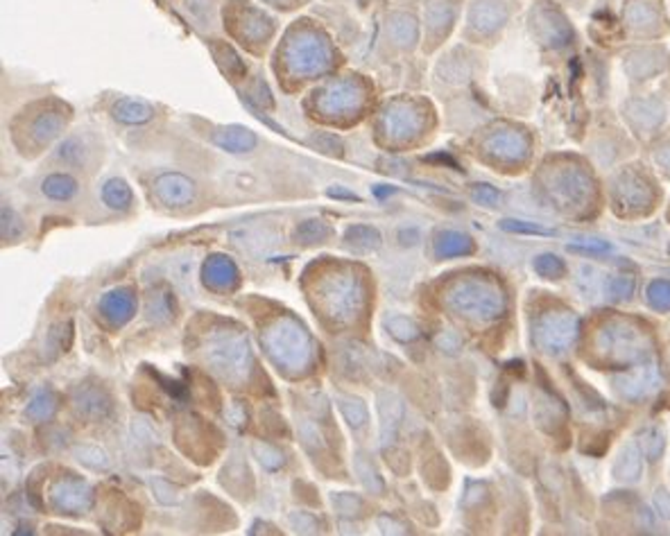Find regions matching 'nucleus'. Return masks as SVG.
<instances>
[{
  "instance_id": "c9c22d12",
  "label": "nucleus",
  "mask_w": 670,
  "mask_h": 536,
  "mask_svg": "<svg viewBox=\"0 0 670 536\" xmlns=\"http://www.w3.org/2000/svg\"><path fill=\"white\" fill-rule=\"evenodd\" d=\"M655 159H657L659 168H662L664 172H668V175H670V143L664 145V148H659L657 157H655Z\"/></svg>"
},
{
  "instance_id": "412c9836",
  "label": "nucleus",
  "mask_w": 670,
  "mask_h": 536,
  "mask_svg": "<svg viewBox=\"0 0 670 536\" xmlns=\"http://www.w3.org/2000/svg\"><path fill=\"white\" fill-rule=\"evenodd\" d=\"M657 21V12H655L650 0H634L627 7V26L636 27V30H650Z\"/></svg>"
},
{
  "instance_id": "f03ea898",
  "label": "nucleus",
  "mask_w": 670,
  "mask_h": 536,
  "mask_svg": "<svg viewBox=\"0 0 670 536\" xmlns=\"http://www.w3.org/2000/svg\"><path fill=\"white\" fill-rule=\"evenodd\" d=\"M448 304L458 313L469 314V317L491 319L503 313L505 297L490 281L465 279L453 285L451 293H448Z\"/></svg>"
},
{
  "instance_id": "a211bd4d",
  "label": "nucleus",
  "mask_w": 670,
  "mask_h": 536,
  "mask_svg": "<svg viewBox=\"0 0 670 536\" xmlns=\"http://www.w3.org/2000/svg\"><path fill=\"white\" fill-rule=\"evenodd\" d=\"M571 36V27L566 26L564 18L555 12L541 14V39H546V44L560 46L566 44V39Z\"/></svg>"
},
{
  "instance_id": "20e7f679",
  "label": "nucleus",
  "mask_w": 670,
  "mask_h": 536,
  "mask_svg": "<svg viewBox=\"0 0 670 536\" xmlns=\"http://www.w3.org/2000/svg\"><path fill=\"white\" fill-rule=\"evenodd\" d=\"M552 197L557 201H571V206L582 204L593 192V183L582 168H560L552 175L551 183Z\"/></svg>"
},
{
  "instance_id": "5701e85b",
  "label": "nucleus",
  "mask_w": 670,
  "mask_h": 536,
  "mask_svg": "<svg viewBox=\"0 0 670 536\" xmlns=\"http://www.w3.org/2000/svg\"><path fill=\"white\" fill-rule=\"evenodd\" d=\"M456 16V7L451 0H433L428 5V27L430 30H442L448 27V23Z\"/></svg>"
},
{
  "instance_id": "e433bc0d",
  "label": "nucleus",
  "mask_w": 670,
  "mask_h": 536,
  "mask_svg": "<svg viewBox=\"0 0 670 536\" xmlns=\"http://www.w3.org/2000/svg\"><path fill=\"white\" fill-rule=\"evenodd\" d=\"M329 197H337V200H354L358 201L360 197L354 195V192H346V191H340V188H331L329 191Z\"/></svg>"
},
{
  "instance_id": "c85d7f7f",
  "label": "nucleus",
  "mask_w": 670,
  "mask_h": 536,
  "mask_svg": "<svg viewBox=\"0 0 670 536\" xmlns=\"http://www.w3.org/2000/svg\"><path fill=\"white\" fill-rule=\"evenodd\" d=\"M500 229L510 233H528V236H552V229H543L537 227V224L531 222H521V220H503L500 222Z\"/></svg>"
},
{
  "instance_id": "b1692460",
  "label": "nucleus",
  "mask_w": 670,
  "mask_h": 536,
  "mask_svg": "<svg viewBox=\"0 0 670 536\" xmlns=\"http://www.w3.org/2000/svg\"><path fill=\"white\" fill-rule=\"evenodd\" d=\"M346 240H349V244H354L356 249H376L378 244H381V233L376 232L374 227H363V224H358V227H351L349 232H346Z\"/></svg>"
},
{
  "instance_id": "6e6552de",
  "label": "nucleus",
  "mask_w": 670,
  "mask_h": 536,
  "mask_svg": "<svg viewBox=\"0 0 670 536\" xmlns=\"http://www.w3.org/2000/svg\"><path fill=\"white\" fill-rule=\"evenodd\" d=\"M505 0H476L469 12V23L478 32H496L508 21L510 12Z\"/></svg>"
},
{
  "instance_id": "7ed1b4c3",
  "label": "nucleus",
  "mask_w": 670,
  "mask_h": 536,
  "mask_svg": "<svg viewBox=\"0 0 670 536\" xmlns=\"http://www.w3.org/2000/svg\"><path fill=\"white\" fill-rule=\"evenodd\" d=\"M578 317L569 310H552L539 317L535 324V342L541 351L548 354H560L566 351L578 337Z\"/></svg>"
},
{
  "instance_id": "2eb2a0df",
  "label": "nucleus",
  "mask_w": 670,
  "mask_h": 536,
  "mask_svg": "<svg viewBox=\"0 0 670 536\" xmlns=\"http://www.w3.org/2000/svg\"><path fill=\"white\" fill-rule=\"evenodd\" d=\"M293 57H302L297 59V66L302 70H315L326 64V48L317 39H302L299 44H294Z\"/></svg>"
},
{
  "instance_id": "393cba45",
  "label": "nucleus",
  "mask_w": 670,
  "mask_h": 536,
  "mask_svg": "<svg viewBox=\"0 0 670 536\" xmlns=\"http://www.w3.org/2000/svg\"><path fill=\"white\" fill-rule=\"evenodd\" d=\"M648 301L653 308L670 310V281H653L648 285Z\"/></svg>"
},
{
  "instance_id": "ddd939ff",
  "label": "nucleus",
  "mask_w": 670,
  "mask_h": 536,
  "mask_svg": "<svg viewBox=\"0 0 670 536\" xmlns=\"http://www.w3.org/2000/svg\"><path fill=\"white\" fill-rule=\"evenodd\" d=\"M644 473V459H641L639 446L627 444L618 450V458L613 462V476L623 482H636Z\"/></svg>"
},
{
  "instance_id": "6ab92c4d",
  "label": "nucleus",
  "mask_w": 670,
  "mask_h": 536,
  "mask_svg": "<svg viewBox=\"0 0 670 536\" xmlns=\"http://www.w3.org/2000/svg\"><path fill=\"white\" fill-rule=\"evenodd\" d=\"M41 191H44V195L50 197V200L68 201L70 197H75V192H77V181H75L70 175H62V172H57V175L46 177Z\"/></svg>"
},
{
  "instance_id": "1a4fd4ad",
  "label": "nucleus",
  "mask_w": 670,
  "mask_h": 536,
  "mask_svg": "<svg viewBox=\"0 0 670 536\" xmlns=\"http://www.w3.org/2000/svg\"><path fill=\"white\" fill-rule=\"evenodd\" d=\"M613 195L618 197L621 206L639 209V206H648L653 192H650V183L639 172H623L613 183Z\"/></svg>"
},
{
  "instance_id": "473e14b6",
  "label": "nucleus",
  "mask_w": 670,
  "mask_h": 536,
  "mask_svg": "<svg viewBox=\"0 0 670 536\" xmlns=\"http://www.w3.org/2000/svg\"><path fill=\"white\" fill-rule=\"evenodd\" d=\"M21 232H23L21 220L16 218V213H14L12 209L3 206V238L5 240H14V238L21 236Z\"/></svg>"
},
{
  "instance_id": "0eeeda50",
  "label": "nucleus",
  "mask_w": 670,
  "mask_h": 536,
  "mask_svg": "<svg viewBox=\"0 0 670 536\" xmlns=\"http://www.w3.org/2000/svg\"><path fill=\"white\" fill-rule=\"evenodd\" d=\"M528 139L521 131L503 129L496 131L491 139H487V152L494 154L500 161H523L528 157Z\"/></svg>"
},
{
  "instance_id": "cd10ccee",
  "label": "nucleus",
  "mask_w": 670,
  "mask_h": 536,
  "mask_svg": "<svg viewBox=\"0 0 670 536\" xmlns=\"http://www.w3.org/2000/svg\"><path fill=\"white\" fill-rule=\"evenodd\" d=\"M59 127H62V119H59V116L46 114L35 122V136L41 140V143H44V140L48 143L53 136H57Z\"/></svg>"
},
{
  "instance_id": "4468645a",
  "label": "nucleus",
  "mask_w": 670,
  "mask_h": 536,
  "mask_svg": "<svg viewBox=\"0 0 670 536\" xmlns=\"http://www.w3.org/2000/svg\"><path fill=\"white\" fill-rule=\"evenodd\" d=\"M111 116H114L119 122H125V125H143L154 116V109L149 105L140 100H132V98H125V100H119L111 109Z\"/></svg>"
},
{
  "instance_id": "9d476101",
  "label": "nucleus",
  "mask_w": 670,
  "mask_h": 536,
  "mask_svg": "<svg viewBox=\"0 0 670 536\" xmlns=\"http://www.w3.org/2000/svg\"><path fill=\"white\" fill-rule=\"evenodd\" d=\"M213 143L218 145L220 149L224 152H232V154H242V152H250V149L256 148L259 139L252 129L241 125H229L222 127L213 134Z\"/></svg>"
},
{
  "instance_id": "bb28decb",
  "label": "nucleus",
  "mask_w": 670,
  "mask_h": 536,
  "mask_svg": "<svg viewBox=\"0 0 670 536\" xmlns=\"http://www.w3.org/2000/svg\"><path fill=\"white\" fill-rule=\"evenodd\" d=\"M535 270L546 279H560L564 274V263L557 256H552V253H543L535 261Z\"/></svg>"
},
{
  "instance_id": "a878e982",
  "label": "nucleus",
  "mask_w": 670,
  "mask_h": 536,
  "mask_svg": "<svg viewBox=\"0 0 670 536\" xmlns=\"http://www.w3.org/2000/svg\"><path fill=\"white\" fill-rule=\"evenodd\" d=\"M392 32H395V36L401 41V44H412L417 36V27H415V21H412V16L397 14V16L392 18Z\"/></svg>"
},
{
  "instance_id": "7c9ffc66",
  "label": "nucleus",
  "mask_w": 670,
  "mask_h": 536,
  "mask_svg": "<svg viewBox=\"0 0 670 536\" xmlns=\"http://www.w3.org/2000/svg\"><path fill=\"white\" fill-rule=\"evenodd\" d=\"M390 331H392V335H395L397 340H401V342H410V340H415V337H417V326L410 322V319H406V317L392 319Z\"/></svg>"
},
{
  "instance_id": "39448f33",
  "label": "nucleus",
  "mask_w": 670,
  "mask_h": 536,
  "mask_svg": "<svg viewBox=\"0 0 670 536\" xmlns=\"http://www.w3.org/2000/svg\"><path fill=\"white\" fill-rule=\"evenodd\" d=\"M657 383H659L657 366H655V365H641V362H639V365H634V369H632V371L618 376V378L613 380V387L618 389V394H621V397L636 401V398L650 397V394L657 389Z\"/></svg>"
},
{
  "instance_id": "72a5a7b5",
  "label": "nucleus",
  "mask_w": 670,
  "mask_h": 536,
  "mask_svg": "<svg viewBox=\"0 0 670 536\" xmlns=\"http://www.w3.org/2000/svg\"><path fill=\"white\" fill-rule=\"evenodd\" d=\"M655 507H657L659 514L670 519V493L664 491V489H659V491L655 493Z\"/></svg>"
},
{
  "instance_id": "aec40b11",
  "label": "nucleus",
  "mask_w": 670,
  "mask_h": 536,
  "mask_svg": "<svg viewBox=\"0 0 670 536\" xmlns=\"http://www.w3.org/2000/svg\"><path fill=\"white\" fill-rule=\"evenodd\" d=\"M102 200H105L109 209L125 211L132 204V191H129V186L123 179H109L105 188H102Z\"/></svg>"
},
{
  "instance_id": "9b49d317",
  "label": "nucleus",
  "mask_w": 670,
  "mask_h": 536,
  "mask_svg": "<svg viewBox=\"0 0 670 536\" xmlns=\"http://www.w3.org/2000/svg\"><path fill=\"white\" fill-rule=\"evenodd\" d=\"M625 66L627 73L632 75V79H650L653 75L662 73V70L666 68V57H664L662 50L641 48L627 57Z\"/></svg>"
},
{
  "instance_id": "f704fd0d",
  "label": "nucleus",
  "mask_w": 670,
  "mask_h": 536,
  "mask_svg": "<svg viewBox=\"0 0 670 536\" xmlns=\"http://www.w3.org/2000/svg\"><path fill=\"white\" fill-rule=\"evenodd\" d=\"M609 249H612V247H609L607 242H580V244H571V252H582V253H587V252H593V253H596V252H609Z\"/></svg>"
},
{
  "instance_id": "dca6fc26",
  "label": "nucleus",
  "mask_w": 670,
  "mask_h": 536,
  "mask_svg": "<svg viewBox=\"0 0 670 536\" xmlns=\"http://www.w3.org/2000/svg\"><path fill=\"white\" fill-rule=\"evenodd\" d=\"M471 252H473V242L469 236H465V233L444 232V233H439L438 240H435V253L442 258L465 256V253H471Z\"/></svg>"
},
{
  "instance_id": "f8f14e48",
  "label": "nucleus",
  "mask_w": 670,
  "mask_h": 536,
  "mask_svg": "<svg viewBox=\"0 0 670 536\" xmlns=\"http://www.w3.org/2000/svg\"><path fill=\"white\" fill-rule=\"evenodd\" d=\"M627 116H630L632 125H636L639 129L648 131V129H655V127L662 125L666 111H664V105L659 100H655V98H645V100L632 102L630 109H627Z\"/></svg>"
},
{
  "instance_id": "f257e3e1",
  "label": "nucleus",
  "mask_w": 670,
  "mask_h": 536,
  "mask_svg": "<svg viewBox=\"0 0 670 536\" xmlns=\"http://www.w3.org/2000/svg\"><path fill=\"white\" fill-rule=\"evenodd\" d=\"M596 349L603 360L616 366H634L648 360L655 342L641 326L630 319H609L596 335Z\"/></svg>"
},
{
  "instance_id": "f3484780",
  "label": "nucleus",
  "mask_w": 670,
  "mask_h": 536,
  "mask_svg": "<svg viewBox=\"0 0 670 536\" xmlns=\"http://www.w3.org/2000/svg\"><path fill=\"white\" fill-rule=\"evenodd\" d=\"M419 127V116L415 109H407V107H395L392 111H387V129L392 131L399 139L415 134V129Z\"/></svg>"
},
{
  "instance_id": "2f4dec72",
  "label": "nucleus",
  "mask_w": 670,
  "mask_h": 536,
  "mask_svg": "<svg viewBox=\"0 0 670 536\" xmlns=\"http://www.w3.org/2000/svg\"><path fill=\"white\" fill-rule=\"evenodd\" d=\"M471 195H473V200L482 206H496L500 201V192L496 191V188L487 186V183H478V186H473Z\"/></svg>"
},
{
  "instance_id": "4c0bfd02",
  "label": "nucleus",
  "mask_w": 670,
  "mask_h": 536,
  "mask_svg": "<svg viewBox=\"0 0 670 536\" xmlns=\"http://www.w3.org/2000/svg\"><path fill=\"white\" fill-rule=\"evenodd\" d=\"M668 252H670V247H668Z\"/></svg>"
},
{
  "instance_id": "423d86ee",
  "label": "nucleus",
  "mask_w": 670,
  "mask_h": 536,
  "mask_svg": "<svg viewBox=\"0 0 670 536\" xmlns=\"http://www.w3.org/2000/svg\"><path fill=\"white\" fill-rule=\"evenodd\" d=\"M154 192L166 206H186L195 197V183L180 172H168L154 181Z\"/></svg>"
},
{
  "instance_id": "c756f323",
  "label": "nucleus",
  "mask_w": 670,
  "mask_h": 536,
  "mask_svg": "<svg viewBox=\"0 0 670 536\" xmlns=\"http://www.w3.org/2000/svg\"><path fill=\"white\" fill-rule=\"evenodd\" d=\"M634 285L636 283L632 276H616V279L609 281L607 294L616 301H625V299H630L632 293H634Z\"/></svg>"
},
{
  "instance_id": "4be33fe9",
  "label": "nucleus",
  "mask_w": 670,
  "mask_h": 536,
  "mask_svg": "<svg viewBox=\"0 0 670 536\" xmlns=\"http://www.w3.org/2000/svg\"><path fill=\"white\" fill-rule=\"evenodd\" d=\"M639 446L648 458L659 459L664 455V448H666V435L657 426L645 428V430L639 432Z\"/></svg>"
}]
</instances>
